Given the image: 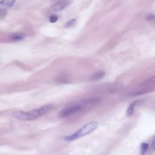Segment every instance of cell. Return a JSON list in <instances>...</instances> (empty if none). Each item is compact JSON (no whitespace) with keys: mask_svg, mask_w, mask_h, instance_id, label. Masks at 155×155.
<instances>
[{"mask_svg":"<svg viewBox=\"0 0 155 155\" xmlns=\"http://www.w3.org/2000/svg\"><path fill=\"white\" fill-rule=\"evenodd\" d=\"M52 108V105L48 104L28 111H16L13 113L12 116L18 120H32L45 115L50 111Z\"/></svg>","mask_w":155,"mask_h":155,"instance_id":"obj_1","label":"cell"},{"mask_svg":"<svg viewBox=\"0 0 155 155\" xmlns=\"http://www.w3.org/2000/svg\"><path fill=\"white\" fill-rule=\"evenodd\" d=\"M97 123L95 121H91L85 124L81 128L78 130L75 133L69 136H65L64 139L66 141H71L75 139L81 138L82 137H84L93 131H94L97 127Z\"/></svg>","mask_w":155,"mask_h":155,"instance_id":"obj_2","label":"cell"},{"mask_svg":"<svg viewBox=\"0 0 155 155\" xmlns=\"http://www.w3.org/2000/svg\"><path fill=\"white\" fill-rule=\"evenodd\" d=\"M81 108V106L79 105H73L68 107H67L63 109L60 113V116L62 117H66L70 116L77 112H78Z\"/></svg>","mask_w":155,"mask_h":155,"instance_id":"obj_3","label":"cell"},{"mask_svg":"<svg viewBox=\"0 0 155 155\" xmlns=\"http://www.w3.org/2000/svg\"><path fill=\"white\" fill-rule=\"evenodd\" d=\"M72 3L71 0H59L52 5V9L54 11L59 12L65 9Z\"/></svg>","mask_w":155,"mask_h":155,"instance_id":"obj_4","label":"cell"},{"mask_svg":"<svg viewBox=\"0 0 155 155\" xmlns=\"http://www.w3.org/2000/svg\"><path fill=\"white\" fill-rule=\"evenodd\" d=\"M15 0H2L0 3L1 8L6 9L11 7L15 3Z\"/></svg>","mask_w":155,"mask_h":155,"instance_id":"obj_5","label":"cell"},{"mask_svg":"<svg viewBox=\"0 0 155 155\" xmlns=\"http://www.w3.org/2000/svg\"><path fill=\"white\" fill-rule=\"evenodd\" d=\"M104 76H105V72L103 71H97L96 73H94L91 76V79L93 81H97V80H99V79H102V78H104Z\"/></svg>","mask_w":155,"mask_h":155,"instance_id":"obj_6","label":"cell"},{"mask_svg":"<svg viewBox=\"0 0 155 155\" xmlns=\"http://www.w3.org/2000/svg\"><path fill=\"white\" fill-rule=\"evenodd\" d=\"M144 85L146 86H153L155 85V76L151 77L148 79H147L143 84Z\"/></svg>","mask_w":155,"mask_h":155,"instance_id":"obj_7","label":"cell"},{"mask_svg":"<svg viewBox=\"0 0 155 155\" xmlns=\"http://www.w3.org/2000/svg\"><path fill=\"white\" fill-rule=\"evenodd\" d=\"M149 147L148 143L146 142H143L140 145V153L142 155H143L148 150Z\"/></svg>","mask_w":155,"mask_h":155,"instance_id":"obj_8","label":"cell"},{"mask_svg":"<svg viewBox=\"0 0 155 155\" xmlns=\"http://www.w3.org/2000/svg\"><path fill=\"white\" fill-rule=\"evenodd\" d=\"M134 105H135V102L131 104L129 107L127 108V114L128 116H130L133 114L134 112Z\"/></svg>","mask_w":155,"mask_h":155,"instance_id":"obj_9","label":"cell"},{"mask_svg":"<svg viewBox=\"0 0 155 155\" xmlns=\"http://www.w3.org/2000/svg\"><path fill=\"white\" fill-rule=\"evenodd\" d=\"M24 36L21 34H14L10 36V38L12 41H20L22 39Z\"/></svg>","mask_w":155,"mask_h":155,"instance_id":"obj_10","label":"cell"},{"mask_svg":"<svg viewBox=\"0 0 155 155\" xmlns=\"http://www.w3.org/2000/svg\"><path fill=\"white\" fill-rule=\"evenodd\" d=\"M76 24V20L75 19H72L70 21H68L66 24H65V26L67 27H73V25H74V24Z\"/></svg>","mask_w":155,"mask_h":155,"instance_id":"obj_11","label":"cell"},{"mask_svg":"<svg viewBox=\"0 0 155 155\" xmlns=\"http://www.w3.org/2000/svg\"><path fill=\"white\" fill-rule=\"evenodd\" d=\"M58 19V17L56 15H51L50 17V21L51 23H54L57 21Z\"/></svg>","mask_w":155,"mask_h":155,"instance_id":"obj_12","label":"cell"},{"mask_svg":"<svg viewBox=\"0 0 155 155\" xmlns=\"http://www.w3.org/2000/svg\"><path fill=\"white\" fill-rule=\"evenodd\" d=\"M6 13H7L6 9L1 8V10H0V17H1V19H2L4 17H5Z\"/></svg>","mask_w":155,"mask_h":155,"instance_id":"obj_13","label":"cell"},{"mask_svg":"<svg viewBox=\"0 0 155 155\" xmlns=\"http://www.w3.org/2000/svg\"><path fill=\"white\" fill-rule=\"evenodd\" d=\"M147 19L150 21H154L155 20V16L153 15H149L148 16H147Z\"/></svg>","mask_w":155,"mask_h":155,"instance_id":"obj_14","label":"cell"},{"mask_svg":"<svg viewBox=\"0 0 155 155\" xmlns=\"http://www.w3.org/2000/svg\"><path fill=\"white\" fill-rule=\"evenodd\" d=\"M151 148L153 149H155V138L153 139V142L151 143Z\"/></svg>","mask_w":155,"mask_h":155,"instance_id":"obj_15","label":"cell"}]
</instances>
